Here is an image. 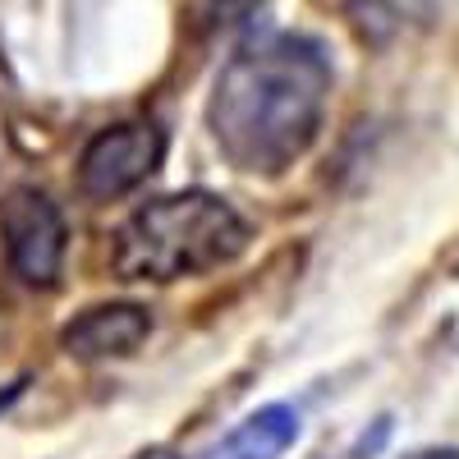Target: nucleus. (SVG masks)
<instances>
[{"instance_id": "0eeeda50", "label": "nucleus", "mask_w": 459, "mask_h": 459, "mask_svg": "<svg viewBox=\"0 0 459 459\" xmlns=\"http://www.w3.org/2000/svg\"><path fill=\"white\" fill-rule=\"evenodd\" d=\"M257 5H262V0H207V10H212L221 23H239V19H248Z\"/></svg>"}, {"instance_id": "f257e3e1", "label": "nucleus", "mask_w": 459, "mask_h": 459, "mask_svg": "<svg viewBox=\"0 0 459 459\" xmlns=\"http://www.w3.org/2000/svg\"><path fill=\"white\" fill-rule=\"evenodd\" d=\"M331 51L308 32H257L225 60L207 129L239 175H285L308 157L331 106Z\"/></svg>"}, {"instance_id": "7ed1b4c3", "label": "nucleus", "mask_w": 459, "mask_h": 459, "mask_svg": "<svg viewBox=\"0 0 459 459\" xmlns=\"http://www.w3.org/2000/svg\"><path fill=\"white\" fill-rule=\"evenodd\" d=\"M166 157V134L152 120H125L92 134L79 157V188L88 198H120L138 188L147 175H157Z\"/></svg>"}, {"instance_id": "20e7f679", "label": "nucleus", "mask_w": 459, "mask_h": 459, "mask_svg": "<svg viewBox=\"0 0 459 459\" xmlns=\"http://www.w3.org/2000/svg\"><path fill=\"white\" fill-rule=\"evenodd\" d=\"M0 235H5V257L14 276L28 285H51L65 262V216L42 188H14L0 203Z\"/></svg>"}, {"instance_id": "39448f33", "label": "nucleus", "mask_w": 459, "mask_h": 459, "mask_svg": "<svg viewBox=\"0 0 459 459\" xmlns=\"http://www.w3.org/2000/svg\"><path fill=\"white\" fill-rule=\"evenodd\" d=\"M147 335H152L147 308H138V303H97L65 326L60 344L69 359L106 363V359H129Z\"/></svg>"}, {"instance_id": "f03ea898", "label": "nucleus", "mask_w": 459, "mask_h": 459, "mask_svg": "<svg viewBox=\"0 0 459 459\" xmlns=\"http://www.w3.org/2000/svg\"><path fill=\"white\" fill-rule=\"evenodd\" d=\"M248 221L225 198L188 188V194L152 198L134 216H125L110 244V266L120 281H194L216 266H230L248 248Z\"/></svg>"}, {"instance_id": "423d86ee", "label": "nucleus", "mask_w": 459, "mask_h": 459, "mask_svg": "<svg viewBox=\"0 0 459 459\" xmlns=\"http://www.w3.org/2000/svg\"><path fill=\"white\" fill-rule=\"evenodd\" d=\"M299 441V409L294 404H262L239 428H230L207 459H281Z\"/></svg>"}, {"instance_id": "6e6552de", "label": "nucleus", "mask_w": 459, "mask_h": 459, "mask_svg": "<svg viewBox=\"0 0 459 459\" xmlns=\"http://www.w3.org/2000/svg\"><path fill=\"white\" fill-rule=\"evenodd\" d=\"M409 459H459V450L441 446V450H418V455H409Z\"/></svg>"}, {"instance_id": "1a4fd4ad", "label": "nucleus", "mask_w": 459, "mask_h": 459, "mask_svg": "<svg viewBox=\"0 0 459 459\" xmlns=\"http://www.w3.org/2000/svg\"><path fill=\"white\" fill-rule=\"evenodd\" d=\"M138 459H179V455H175V450H143Z\"/></svg>"}]
</instances>
